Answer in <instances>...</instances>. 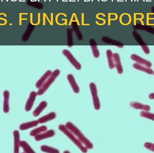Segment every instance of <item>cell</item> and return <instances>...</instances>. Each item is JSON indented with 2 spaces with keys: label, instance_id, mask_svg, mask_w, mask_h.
Masks as SVG:
<instances>
[{
  "label": "cell",
  "instance_id": "1",
  "mask_svg": "<svg viewBox=\"0 0 154 153\" xmlns=\"http://www.w3.org/2000/svg\"><path fill=\"white\" fill-rule=\"evenodd\" d=\"M66 126L87 149H92L93 145L92 143L83 135V134L75 125L73 124L71 122H68L66 124Z\"/></svg>",
  "mask_w": 154,
  "mask_h": 153
},
{
  "label": "cell",
  "instance_id": "2",
  "mask_svg": "<svg viewBox=\"0 0 154 153\" xmlns=\"http://www.w3.org/2000/svg\"><path fill=\"white\" fill-rule=\"evenodd\" d=\"M58 128L60 131L64 133L69 139H70L80 149L81 151L82 152H87L88 149L82 144V143L77 139L76 137L67 128L66 125L62 124L60 125L59 126Z\"/></svg>",
  "mask_w": 154,
  "mask_h": 153
},
{
  "label": "cell",
  "instance_id": "3",
  "mask_svg": "<svg viewBox=\"0 0 154 153\" xmlns=\"http://www.w3.org/2000/svg\"><path fill=\"white\" fill-rule=\"evenodd\" d=\"M60 74V71L57 69L52 72L51 75L48 78V79L44 82V84L41 87L38 91L37 94L38 95H42L48 90L51 84L55 81L57 77Z\"/></svg>",
  "mask_w": 154,
  "mask_h": 153
},
{
  "label": "cell",
  "instance_id": "4",
  "mask_svg": "<svg viewBox=\"0 0 154 153\" xmlns=\"http://www.w3.org/2000/svg\"><path fill=\"white\" fill-rule=\"evenodd\" d=\"M89 86L91 92L92 99H93L94 108L96 110H99L100 106V103L99 99L98 96L97 86L94 82H91L90 83Z\"/></svg>",
  "mask_w": 154,
  "mask_h": 153
},
{
  "label": "cell",
  "instance_id": "5",
  "mask_svg": "<svg viewBox=\"0 0 154 153\" xmlns=\"http://www.w3.org/2000/svg\"><path fill=\"white\" fill-rule=\"evenodd\" d=\"M62 53L69 60L71 64L77 70H80L81 69V65L69 50L67 49L63 50H62Z\"/></svg>",
  "mask_w": 154,
  "mask_h": 153
},
{
  "label": "cell",
  "instance_id": "6",
  "mask_svg": "<svg viewBox=\"0 0 154 153\" xmlns=\"http://www.w3.org/2000/svg\"><path fill=\"white\" fill-rule=\"evenodd\" d=\"M131 59L134 61H135L137 64L142 66H145L148 68H151L152 66V63L144 59L143 58L136 54H133L131 56Z\"/></svg>",
  "mask_w": 154,
  "mask_h": 153
},
{
  "label": "cell",
  "instance_id": "7",
  "mask_svg": "<svg viewBox=\"0 0 154 153\" xmlns=\"http://www.w3.org/2000/svg\"><path fill=\"white\" fill-rule=\"evenodd\" d=\"M113 56L114 64L117 70L118 73L119 75H121L123 74V69L119 55L118 53H115L113 54Z\"/></svg>",
  "mask_w": 154,
  "mask_h": 153
},
{
  "label": "cell",
  "instance_id": "8",
  "mask_svg": "<svg viewBox=\"0 0 154 153\" xmlns=\"http://www.w3.org/2000/svg\"><path fill=\"white\" fill-rule=\"evenodd\" d=\"M55 134V132L54 130H50L47 132H44L39 134L38 135L35 136V140L37 141H41L43 139H46V138H50L54 136Z\"/></svg>",
  "mask_w": 154,
  "mask_h": 153
},
{
  "label": "cell",
  "instance_id": "9",
  "mask_svg": "<svg viewBox=\"0 0 154 153\" xmlns=\"http://www.w3.org/2000/svg\"><path fill=\"white\" fill-rule=\"evenodd\" d=\"M67 79L74 92L75 93H79L80 90L79 87L77 84L74 76L72 74H69L67 75Z\"/></svg>",
  "mask_w": 154,
  "mask_h": 153
},
{
  "label": "cell",
  "instance_id": "10",
  "mask_svg": "<svg viewBox=\"0 0 154 153\" xmlns=\"http://www.w3.org/2000/svg\"><path fill=\"white\" fill-rule=\"evenodd\" d=\"M130 106L135 109H141L145 111H149L151 109V107L148 105H144L136 102H132L130 103Z\"/></svg>",
  "mask_w": 154,
  "mask_h": 153
},
{
  "label": "cell",
  "instance_id": "11",
  "mask_svg": "<svg viewBox=\"0 0 154 153\" xmlns=\"http://www.w3.org/2000/svg\"><path fill=\"white\" fill-rule=\"evenodd\" d=\"M101 41L102 42L104 43H107V44H110L112 45H115L119 48H123L124 46L121 44V43L116 40L112 39L108 37H102L101 38Z\"/></svg>",
  "mask_w": 154,
  "mask_h": 153
},
{
  "label": "cell",
  "instance_id": "12",
  "mask_svg": "<svg viewBox=\"0 0 154 153\" xmlns=\"http://www.w3.org/2000/svg\"><path fill=\"white\" fill-rule=\"evenodd\" d=\"M133 67L135 69H137V70L143 71V72H145V73L149 74V75H152L154 73L152 69H151L150 68L142 66V65L137 64V63L134 64L133 65Z\"/></svg>",
  "mask_w": 154,
  "mask_h": 153
},
{
  "label": "cell",
  "instance_id": "13",
  "mask_svg": "<svg viewBox=\"0 0 154 153\" xmlns=\"http://www.w3.org/2000/svg\"><path fill=\"white\" fill-rule=\"evenodd\" d=\"M89 43L91 50H92L93 56L96 58H98L99 57L100 53L99 50L97 47L96 41L93 39H91L90 40Z\"/></svg>",
  "mask_w": 154,
  "mask_h": 153
},
{
  "label": "cell",
  "instance_id": "14",
  "mask_svg": "<svg viewBox=\"0 0 154 153\" xmlns=\"http://www.w3.org/2000/svg\"><path fill=\"white\" fill-rule=\"evenodd\" d=\"M56 116L57 115L55 112H51L49 114L40 118L38 121L39 123L43 124V123H46V122H48L51 120H53L54 118H56Z\"/></svg>",
  "mask_w": 154,
  "mask_h": 153
},
{
  "label": "cell",
  "instance_id": "15",
  "mask_svg": "<svg viewBox=\"0 0 154 153\" xmlns=\"http://www.w3.org/2000/svg\"><path fill=\"white\" fill-rule=\"evenodd\" d=\"M52 72L51 70H48L43 75L41 78H40V79L38 81V82H37L36 84V87L37 88H40L42 86L44 82L46 81L48 78L50 77V76L51 75Z\"/></svg>",
  "mask_w": 154,
  "mask_h": 153
},
{
  "label": "cell",
  "instance_id": "16",
  "mask_svg": "<svg viewBox=\"0 0 154 153\" xmlns=\"http://www.w3.org/2000/svg\"><path fill=\"white\" fill-rule=\"evenodd\" d=\"M106 54L107 57L109 67L110 69H113L115 67V66L113 59V53L110 50L108 49L106 51Z\"/></svg>",
  "mask_w": 154,
  "mask_h": 153
},
{
  "label": "cell",
  "instance_id": "17",
  "mask_svg": "<svg viewBox=\"0 0 154 153\" xmlns=\"http://www.w3.org/2000/svg\"><path fill=\"white\" fill-rule=\"evenodd\" d=\"M120 23L124 25H127L130 24L131 22V17L129 14H122L119 18Z\"/></svg>",
  "mask_w": 154,
  "mask_h": 153
},
{
  "label": "cell",
  "instance_id": "18",
  "mask_svg": "<svg viewBox=\"0 0 154 153\" xmlns=\"http://www.w3.org/2000/svg\"><path fill=\"white\" fill-rule=\"evenodd\" d=\"M48 103L46 101H43L41 102L38 106L36 108L33 112V115L37 116L40 114V113L46 108L47 106Z\"/></svg>",
  "mask_w": 154,
  "mask_h": 153
},
{
  "label": "cell",
  "instance_id": "19",
  "mask_svg": "<svg viewBox=\"0 0 154 153\" xmlns=\"http://www.w3.org/2000/svg\"><path fill=\"white\" fill-rule=\"evenodd\" d=\"M36 95L37 93L34 91H32L30 94L29 98L28 100V103L27 104V106H26V109L27 110H29L31 109L32 107V105H33V102L35 100V98H36Z\"/></svg>",
  "mask_w": 154,
  "mask_h": 153
},
{
  "label": "cell",
  "instance_id": "20",
  "mask_svg": "<svg viewBox=\"0 0 154 153\" xmlns=\"http://www.w3.org/2000/svg\"><path fill=\"white\" fill-rule=\"evenodd\" d=\"M48 129V127L45 126H42L40 127H38L36 129H34L33 131L31 132V135L32 136H36L39 134L42 133H44L46 132Z\"/></svg>",
  "mask_w": 154,
  "mask_h": 153
},
{
  "label": "cell",
  "instance_id": "21",
  "mask_svg": "<svg viewBox=\"0 0 154 153\" xmlns=\"http://www.w3.org/2000/svg\"><path fill=\"white\" fill-rule=\"evenodd\" d=\"M41 149L42 151L47 153H60L59 151L56 148L50 147V146H47V145H42L41 147Z\"/></svg>",
  "mask_w": 154,
  "mask_h": 153
},
{
  "label": "cell",
  "instance_id": "22",
  "mask_svg": "<svg viewBox=\"0 0 154 153\" xmlns=\"http://www.w3.org/2000/svg\"><path fill=\"white\" fill-rule=\"evenodd\" d=\"M140 115L142 117L148 118V119L154 121V114L149 113V112H148V111H146V112L144 111H142L140 113Z\"/></svg>",
  "mask_w": 154,
  "mask_h": 153
},
{
  "label": "cell",
  "instance_id": "23",
  "mask_svg": "<svg viewBox=\"0 0 154 153\" xmlns=\"http://www.w3.org/2000/svg\"><path fill=\"white\" fill-rule=\"evenodd\" d=\"M68 46L69 47H71L73 46L72 32L71 29H69L68 30Z\"/></svg>",
  "mask_w": 154,
  "mask_h": 153
},
{
  "label": "cell",
  "instance_id": "24",
  "mask_svg": "<svg viewBox=\"0 0 154 153\" xmlns=\"http://www.w3.org/2000/svg\"><path fill=\"white\" fill-rule=\"evenodd\" d=\"M144 146L148 150L154 152V144L150 142H146L144 144Z\"/></svg>",
  "mask_w": 154,
  "mask_h": 153
},
{
  "label": "cell",
  "instance_id": "25",
  "mask_svg": "<svg viewBox=\"0 0 154 153\" xmlns=\"http://www.w3.org/2000/svg\"><path fill=\"white\" fill-rule=\"evenodd\" d=\"M142 49L143 50L145 54H149L150 52V49L149 47L146 46H141Z\"/></svg>",
  "mask_w": 154,
  "mask_h": 153
},
{
  "label": "cell",
  "instance_id": "26",
  "mask_svg": "<svg viewBox=\"0 0 154 153\" xmlns=\"http://www.w3.org/2000/svg\"><path fill=\"white\" fill-rule=\"evenodd\" d=\"M149 98L150 99H154V93H151L149 94Z\"/></svg>",
  "mask_w": 154,
  "mask_h": 153
},
{
  "label": "cell",
  "instance_id": "27",
  "mask_svg": "<svg viewBox=\"0 0 154 153\" xmlns=\"http://www.w3.org/2000/svg\"><path fill=\"white\" fill-rule=\"evenodd\" d=\"M153 75H154V73H153Z\"/></svg>",
  "mask_w": 154,
  "mask_h": 153
}]
</instances>
